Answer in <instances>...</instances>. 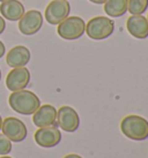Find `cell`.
Instances as JSON below:
<instances>
[{
  "mask_svg": "<svg viewBox=\"0 0 148 158\" xmlns=\"http://www.w3.org/2000/svg\"><path fill=\"white\" fill-rule=\"evenodd\" d=\"M148 8V0H127V10L132 15H142Z\"/></svg>",
  "mask_w": 148,
  "mask_h": 158,
  "instance_id": "cell-16",
  "label": "cell"
},
{
  "mask_svg": "<svg viewBox=\"0 0 148 158\" xmlns=\"http://www.w3.org/2000/svg\"><path fill=\"white\" fill-rule=\"evenodd\" d=\"M1 125H2V118H1V115H0V131H1Z\"/></svg>",
  "mask_w": 148,
  "mask_h": 158,
  "instance_id": "cell-22",
  "label": "cell"
},
{
  "mask_svg": "<svg viewBox=\"0 0 148 158\" xmlns=\"http://www.w3.org/2000/svg\"><path fill=\"white\" fill-rule=\"evenodd\" d=\"M6 29V22H5V19L2 16H0V35L2 34Z\"/></svg>",
  "mask_w": 148,
  "mask_h": 158,
  "instance_id": "cell-18",
  "label": "cell"
},
{
  "mask_svg": "<svg viewBox=\"0 0 148 158\" xmlns=\"http://www.w3.org/2000/svg\"><path fill=\"white\" fill-rule=\"evenodd\" d=\"M30 51L29 48L23 45H16L12 48L6 54V62L9 67L16 68V67H24L30 61Z\"/></svg>",
  "mask_w": 148,
  "mask_h": 158,
  "instance_id": "cell-12",
  "label": "cell"
},
{
  "mask_svg": "<svg viewBox=\"0 0 148 158\" xmlns=\"http://www.w3.org/2000/svg\"><path fill=\"white\" fill-rule=\"evenodd\" d=\"M29 82H30V72L26 67L13 68L6 77V87L12 92L26 89Z\"/></svg>",
  "mask_w": 148,
  "mask_h": 158,
  "instance_id": "cell-9",
  "label": "cell"
},
{
  "mask_svg": "<svg viewBox=\"0 0 148 158\" xmlns=\"http://www.w3.org/2000/svg\"><path fill=\"white\" fill-rule=\"evenodd\" d=\"M8 104L11 109L19 114L31 115L41 106V101L36 94L30 90L13 91L8 97Z\"/></svg>",
  "mask_w": 148,
  "mask_h": 158,
  "instance_id": "cell-1",
  "label": "cell"
},
{
  "mask_svg": "<svg viewBox=\"0 0 148 158\" xmlns=\"http://www.w3.org/2000/svg\"><path fill=\"white\" fill-rule=\"evenodd\" d=\"M71 13V5L67 0H52L45 8V20L52 26H58Z\"/></svg>",
  "mask_w": 148,
  "mask_h": 158,
  "instance_id": "cell-6",
  "label": "cell"
},
{
  "mask_svg": "<svg viewBox=\"0 0 148 158\" xmlns=\"http://www.w3.org/2000/svg\"><path fill=\"white\" fill-rule=\"evenodd\" d=\"M0 158H12V157H9V156H7V155H6V156H1Z\"/></svg>",
  "mask_w": 148,
  "mask_h": 158,
  "instance_id": "cell-23",
  "label": "cell"
},
{
  "mask_svg": "<svg viewBox=\"0 0 148 158\" xmlns=\"http://www.w3.org/2000/svg\"><path fill=\"white\" fill-rule=\"evenodd\" d=\"M120 131L130 140L144 141L148 139V120L137 114L126 115L120 123Z\"/></svg>",
  "mask_w": 148,
  "mask_h": 158,
  "instance_id": "cell-2",
  "label": "cell"
},
{
  "mask_svg": "<svg viewBox=\"0 0 148 158\" xmlns=\"http://www.w3.org/2000/svg\"><path fill=\"white\" fill-rule=\"evenodd\" d=\"M115 22L107 16H95L86 23V34L94 40H102L113 34Z\"/></svg>",
  "mask_w": 148,
  "mask_h": 158,
  "instance_id": "cell-3",
  "label": "cell"
},
{
  "mask_svg": "<svg viewBox=\"0 0 148 158\" xmlns=\"http://www.w3.org/2000/svg\"><path fill=\"white\" fill-rule=\"evenodd\" d=\"M64 158H82V157L79 156V155H75V154H70V155H66Z\"/></svg>",
  "mask_w": 148,
  "mask_h": 158,
  "instance_id": "cell-21",
  "label": "cell"
},
{
  "mask_svg": "<svg viewBox=\"0 0 148 158\" xmlns=\"http://www.w3.org/2000/svg\"><path fill=\"white\" fill-rule=\"evenodd\" d=\"M36 143L42 148H53L60 143L61 133L57 126L41 127L35 132Z\"/></svg>",
  "mask_w": 148,
  "mask_h": 158,
  "instance_id": "cell-10",
  "label": "cell"
},
{
  "mask_svg": "<svg viewBox=\"0 0 148 158\" xmlns=\"http://www.w3.org/2000/svg\"><path fill=\"white\" fill-rule=\"evenodd\" d=\"M127 31L134 38L145 40L148 37V21L142 15H132L126 21Z\"/></svg>",
  "mask_w": 148,
  "mask_h": 158,
  "instance_id": "cell-13",
  "label": "cell"
},
{
  "mask_svg": "<svg viewBox=\"0 0 148 158\" xmlns=\"http://www.w3.org/2000/svg\"><path fill=\"white\" fill-rule=\"evenodd\" d=\"M57 125L63 131L67 133H73L80 126V118L78 112L73 107L67 105L61 106L57 111Z\"/></svg>",
  "mask_w": 148,
  "mask_h": 158,
  "instance_id": "cell-8",
  "label": "cell"
},
{
  "mask_svg": "<svg viewBox=\"0 0 148 158\" xmlns=\"http://www.w3.org/2000/svg\"><path fill=\"white\" fill-rule=\"evenodd\" d=\"M0 13L8 21H19L24 14V6L19 0H6L0 5Z\"/></svg>",
  "mask_w": 148,
  "mask_h": 158,
  "instance_id": "cell-14",
  "label": "cell"
},
{
  "mask_svg": "<svg viewBox=\"0 0 148 158\" xmlns=\"http://www.w3.org/2000/svg\"><path fill=\"white\" fill-rule=\"evenodd\" d=\"M0 81H1V70H0Z\"/></svg>",
  "mask_w": 148,
  "mask_h": 158,
  "instance_id": "cell-24",
  "label": "cell"
},
{
  "mask_svg": "<svg viewBox=\"0 0 148 158\" xmlns=\"http://www.w3.org/2000/svg\"><path fill=\"white\" fill-rule=\"evenodd\" d=\"M12 151V141L4 134H0V155L6 156Z\"/></svg>",
  "mask_w": 148,
  "mask_h": 158,
  "instance_id": "cell-17",
  "label": "cell"
},
{
  "mask_svg": "<svg viewBox=\"0 0 148 158\" xmlns=\"http://www.w3.org/2000/svg\"><path fill=\"white\" fill-rule=\"evenodd\" d=\"M2 1H6V0H0V2H2Z\"/></svg>",
  "mask_w": 148,
  "mask_h": 158,
  "instance_id": "cell-25",
  "label": "cell"
},
{
  "mask_svg": "<svg viewBox=\"0 0 148 158\" xmlns=\"http://www.w3.org/2000/svg\"><path fill=\"white\" fill-rule=\"evenodd\" d=\"M90 2H93V4H96V5H102L104 4L107 0H89Z\"/></svg>",
  "mask_w": 148,
  "mask_h": 158,
  "instance_id": "cell-20",
  "label": "cell"
},
{
  "mask_svg": "<svg viewBox=\"0 0 148 158\" xmlns=\"http://www.w3.org/2000/svg\"><path fill=\"white\" fill-rule=\"evenodd\" d=\"M1 131L4 135L7 136L14 143H20L24 141L28 135V129L24 123L14 117H7L2 120Z\"/></svg>",
  "mask_w": 148,
  "mask_h": 158,
  "instance_id": "cell-5",
  "label": "cell"
},
{
  "mask_svg": "<svg viewBox=\"0 0 148 158\" xmlns=\"http://www.w3.org/2000/svg\"><path fill=\"white\" fill-rule=\"evenodd\" d=\"M43 26V15L39 10L31 9L23 14L19 20V30L26 36H33L37 34Z\"/></svg>",
  "mask_w": 148,
  "mask_h": 158,
  "instance_id": "cell-7",
  "label": "cell"
},
{
  "mask_svg": "<svg viewBox=\"0 0 148 158\" xmlns=\"http://www.w3.org/2000/svg\"><path fill=\"white\" fill-rule=\"evenodd\" d=\"M146 19H147V21H148V16H147V18H146Z\"/></svg>",
  "mask_w": 148,
  "mask_h": 158,
  "instance_id": "cell-26",
  "label": "cell"
},
{
  "mask_svg": "<svg viewBox=\"0 0 148 158\" xmlns=\"http://www.w3.org/2000/svg\"><path fill=\"white\" fill-rule=\"evenodd\" d=\"M5 53H6V48H5V44L0 40V59L4 57Z\"/></svg>",
  "mask_w": 148,
  "mask_h": 158,
  "instance_id": "cell-19",
  "label": "cell"
},
{
  "mask_svg": "<svg viewBox=\"0 0 148 158\" xmlns=\"http://www.w3.org/2000/svg\"><path fill=\"white\" fill-rule=\"evenodd\" d=\"M57 32L63 40H78L86 32V22L80 16H67L58 24Z\"/></svg>",
  "mask_w": 148,
  "mask_h": 158,
  "instance_id": "cell-4",
  "label": "cell"
},
{
  "mask_svg": "<svg viewBox=\"0 0 148 158\" xmlns=\"http://www.w3.org/2000/svg\"><path fill=\"white\" fill-rule=\"evenodd\" d=\"M104 12L108 16L120 18L127 12V0H107L104 2Z\"/></svg>",
  "mask_w": 148,
  "mask_h": 158,
  "instance_id": "cell-15",
  "label": "cell"
},
{
  "mask_svg": "<svg viewBox=\"0 0 148 158\" xmlns=\"http://www.w3.org/2000/svg\"><path fill=\"white\" fill-rule=\"evenodd\" d=\"M33 123L36 127H48L57 126V110L56 107L50 104L41 105L33 114Z\"/></svg>",
  "mask_w": 148,
  "mask_h": 158,
  "instance_id": "cell-11",
  "label": "cell"
}]
</instances>
